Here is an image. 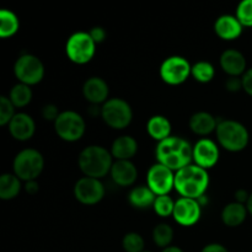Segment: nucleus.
Wrapping results in <instances>:
<instances>
[{
  "label": "nucleus",
  "instance_id": "nucleus-13",
  "mask_svg": "<svg viewBox=\"0 0 252 252\" xmlns=\"http://www.w3.org/2000/svg\"><path fill=\"white\" fill-rule=\"evenodd\" d=\"M202 206L197 199L181 198L175 202L174 217L175 221L182 226H192L201 219Z\"/></svg>",
  "mask_w": 252,
  "mask_h": 252
},
{
  "label": "nucleus",
  "instance_id": "nucleus-40",
  "mask_svg": "<svg viewBox=\"0 0 252 252\" xmlns=\"http://www.w3.org/2000/svg\"><path fill=\"white\" fill-rule=\"evenodd\" d=\"M25 189H26V192L29 194H36L37 192L39 191V185L38 182H37V180L26 182V184H25Z\"/></svg>",
  "mask_w": 252,
  "mask_h": 252
},
{
  "label": "nucleus",
  "instance_id": "nucleus-39",
  "mask_svg": "<svg viewBox=\"0 0 252 252\" xmlns=\"http://www.w3.org/2000/svg\"><path fill=\"white\" fill-rule=\"evenodd\" d=\"M201 252H229L226 248H224L220 244H209V245L204 246L203 250Z\"/></svg>",
  "mask_w": 252,
  "mask_h": 252
},
{
  "label": "nucleus",
  "instance_id": "nucleus-1",
  "mask_svg": "<svg viewBox=\"0 0 252 252\" xmlns=\"http://www.w3.org/2000/svg\"><path fill=\"white\" fill-rule=\"evenodd\" d=\"M155 157L158 162L177 172L191 164L193 160V147L184 138L171 135L158 143Z\"/></svg>",
  "mask_w": 252,
  "mask_h": 252
},
{
  "label": "nucleus",
  "instance_id": "nucleus-7",
  "mask_svg": "<svg viewBox=\"0 0 252 252\" xmlns=\"http://www.w3.org/2000/svg\"><path fill=\"white\" fill-rule=\"evenodd\" d=\"M95 52L96 43L89 32H75L65 43V53L69 61L80 65L89 63L95 56Z\"/></svg>",
  "mask_w": 252,
  "mask_h": 252
},
{
  "label": "nucleus",
  "instance_id": "nucleus-12",
  "mask_svg": "<svg viewBox=\"0 0 252 252\" xmlns=\"http://www.w3.org/2000/svg\"><path fill=\"white\" fill-rule=\"evenodd\" d=\"M74 196L80 203L93 206L102 201L105 197V186L102 182L93 177H81L74 186Z\"/></svg>",
  "mask_w": 252,
  "mask_h": 252
},
{
  "label": "nucleus",
  "instance_id": "nucleus-8",
  "mask_svg": "<svg viewBox=\"0 0 252 252\" xmlns=\"http://www.w3.org/2000/svg\"><path fill=\"white\" fill-rule=\"evenodd\" d=\"M57 135L65 142H78L85 134L86 125L84 118L75 111H63L54 122Z\"/></svg>",
  "mask_w": 252,
  "mask_h": 252
},
{
  "label": "nucleus",
  "instance_id": "nucleus-25",
  "mask_svg": "<svg viewBox=\"0 0 252 252\" xmlns=\"http://www.w3.org/2000/svg\"><path fill=\"white\" fill-rule=\"evenodd\" d=\"M21 191V180L15 174H2L0 177V198L10 201L19 196Z\"/></svg>",
  "mask_w": 252,
  "mask_h": 252
},
{
  "label": "nucleus",
  "instance_id": "nucleus-22",
  "mask_svg": "<svg viewBox=\"0 0 252 252\" xmlns=\"http://www.w3.org/2000/svg\"><path fill=\"white\" fill-rule=\"evenodd\" d=\"M248 216V208L244 204L238 202H231L226 204L221 211V220L229 228L240 226L245 221Z\"/></svg>",
  "mask_w": 252,
  "mask_h": 252
},
{
  "label": "nucleus",
  "instance_id": "nucleus-26",
  "mask_svg": "<svg viewBox=\"0 0 252 252\" xmlns=\"http://www.w3.org/2000/svg\"><path fill=\"white\" fill-rule=\"evenodd\" d=\"M20 27L19 17L14 11L7 9H2L0 11V37L7 38L17 33Z\"/></svg>",
  "mask_w": 252,
  "mask_h": 252
},
{
  "label": "nucleus",
  "instance_id": "nucleus-19",
  "mask_svg": "<svg viewBox=\"0 0 252 252\" xmlns=\"http://www.w3.org/2000/svg\"><path fill=\"white\" fill-rule=\"evenodd\" d=\"M220 66L229 76L244 75L246 71V58L238 49H226L220 56Z\"/></svg>",
  "mask_w": 252,
  "mask_h": 252
},
{
  "label": "nucleus",
  "instance_id": "nucleus-27",
  "mask_svg": "<svg viewBox=\"0 0 252 252\" xmlns=\"http://www.w3.org/2000/svg\"><path fill=\"white\" fill-rule=\"evenodd\" d=\"M9 98L15 107H25L29 105L32 100V90L31 86L25 85V84H16L12 86L10 90Z\"/></svg>",
  "mask_w": 252,
  "mask_h": 252
},
{
  "label": "nucleus",
  "instance_id": "nucleus-24",
  "mask_svg": "<svg viewBox=\"0 0 252 252\" xmlns=\"http://www.w3.org/2000/svg\"><path fill=\"white\" fill-rule=\"evenodd\" d=\"M157 194L148 186H137L130 189L128 194V201L130 206L137 209H147L154 206Z\"/></svg>",
  "mask_w": 252,
  "mask_h": 252
},
{
  "label": "nucleus",
  "instance_id": "nucleus-6",
  "mask_svg": "<svg viewBox=\"0 0 252 252\" xmlns=\"http://www.w3.org/2000/svg\"><path fill=\"white\" fill-rule=\"evenodd\" d=\"M101 117L108 127L125 129L133 120V111L129 103L123 98H108L101 107Z\"/></svg>",
  "mask_w": 252,
  "mask_h": 252
},
{
  "label": "nucleus",
  "instance_id": "nucleus-16",
  "mask_svg": "<svg viewBox=\"0 0 252 252\" xmlns=\"http://www.w3.org/2000/svg\"><path fill=\"white\" fill-rule=\"evenodd\" d=\"M84 97L91 103V105H100L105 103L108 100V94H110V88L108 84L98 76H93L89 78L84 83L83 86Z\"/></svg>",
  "mask_w": 252,
  "mask_h": 252
},
{
  "label": "nucleus",
  "instance_id": "nucleus-3",
  "mask_svg": "<svg viewBox=\"0 0 252 252\" xmlns=\"http://www.w3.org/2000/svg\"><path fill=\"white\" fill-rule=\"evenodd\" d=\"M113 157L111 152L101 145H89L79 154L78 164L86 177L102 179L112 169Z\"/></svg>",
  "mask_w": 252,
  "mask_h": 252
},
{
  "label": "nucleus",
  "instance_id": "nucleus-33",
  "mask_svg": "<svg viewBox=\"0 0 252 252\" xmlns=\"http://www.w3.org/2000/svg\"><path fill=\"white\" fill-rule=\"evenodd\" d=\"M236 17L243 26L252 27V0H244L238 5Z\"/></svg>",
  "mask_w": 252,
  "mask_h": 252
},
{
  "label": "nucleus",
  "instance_id": "nucleus-2",
  "mask_svg": "<svg viewBox=\"0 0 252 252\" xmlns=\"http://www.w3.org/2000/svg\"><path fill=\"white\" fill-rule=\"evenodd\" d=\"M209 186V174L196 164L187 165L175 174V189L185 198L199 199Z\"/></svg>",
  "mask_w": 252,
  "mask_h": 252
},
{
  "label": "nucleus",
  "instance_id": "nucleus-23",
  "mask_svg": "<svg viewBox=\"0 0 252 252\" xmlns=\"http://www.w3.org/2000/svg\"><path fill=\"white\" fill-rule=\"evenodd\" d=\"M147 132L158 143L171 137V123L165 116L157 115L149 118L147 123Z\"/></svg>",
  "mask_w": 252,
  "mask_h": 252
},
{
  "label": "nucleus",
  "instance_id": "nucleus-35",
  "mask_svg": "<svg viewBox=\"0 0 252 252\" xmlns=\"http://www.w3.org/2000/svg\"><path fill=\"white\" fill-rule=\"evenodd\" d=\"M225 89L230 93H238L243 89V79L239 76H229L225 81Z\"/></svg>",
  "mask_w": 252,
  "mask_h": 252
},
{
  "label": "nucleus",
  "instance_id": "nucleus-15",
  "mask_svg": "<svg viewBox=\"0 0 252 252\" xmlns=\"http://www.w3.org/2000/svg\"><path fill=\"white\" fill-rule=\"evenodd\" d=\"M9 132L14 139L26 142L33 137L36 132V123L33 118L27 113H16L9 123Z\"/></svg>",
  "mask_w": 252,
  "mask_h": 252
},
{
  "label": "nucleus",
  "instance_id": "nucleus-38",
  "mask_svg": "<svg viewBox=\"0 0 252 252\" xmlns=\"http://www.w3.org/2000/svg\"><path fill=\"white\" fill-rule=\"evenodd\" d=\"M249 198H250V194H249V192L246 189H238L235 192V202H238V203H248Z\"/></svg>",
  "mask_w": 252,
  "mask_h": 252
},
{
  "label": "nucleus",
  "instance_id": "nucleus-21",
  "mask_svg": "<svg viewBox=\"0 0 252 252\" xmlns=\"http://www.w3.org/2000/svg\"><path fill=\"white\" fill-rule=\"evenodd\" d=\"M138 152V143L130 135L118 137L111 147V154L117 160H130Z\"/></svg>",
  "mask_w": 252,
  "mask_h": 252
},
{
  "label": "nucleus",
  "instance_id": "nucleus-37",
  "mask_svg": "<svg viewBox=\"0 0 252 252\" xmlns=\"http://www.w3.org/2000/svg\"><path fill=\"white\" fill-rule=\"evenodd\" d=\"M241 79H243V89L249 95L252 96V68L246 70Z\"/></svg>",
  "mask_w": 252,
  "mask_h": 252
},
{
  "label": "nucleus",
  "instance_id": "nucleus-32",
  "mask_svg": "<svg viewBox=\"0 0 252 252\" xmlns=\"http://www.w3.org/2000/svg\"><path fill=\"white\" fill-rule=\"evenodd\" d=\"M15 115H16L15 106L12 105L10 98L6 96H1L0 97V126H9Z\"/></svg>",
  "mask_w": 252,
  "mask_h": 252
},
{
  "label": "nucleus",
  "instance_id": "nucleus-9",
  "mask_svg": "<svg viewBox=\"0 0 252 252\" xmlns=\"http://www.w3.org/2000/svg\"><path fill=\"white\" fill-rule=\"evenodd\" d=\"M14 73L17 80L25 85H36L44 76V65L38 57L33 54H22L14 65Z\"/></svg>",
  "mask_w": 252,
  "mask_h": 252
},
{
  "label": "nucleus",
  "instance_id": "nucleus-4",
  "mask_svg": "<svg viewBox=\"0 0 252 252\" xmlns=\"http://www.w3.org/2000/svg\"><path fill=\"white\" fill-rule=\"evenodd\" d=\"M216 132L219 144L228 152L238 153L248 147L250 135L240 122L233 120L219 121Z\"/></svg>",
  "mask_w": 252,
  "mask_h": 252
},
{
  "label": "nucleus",
  "instance_id": "nucleus-14",
  "mask_svg": "<svg viewBox=\"0 0 252 252\" xmlns=\"http://www.w3.org/2000/svg\"><path fill=\"white\" fill-rule=\"evenodd\" d=\"M219 160V148L208 138L199 139L193 147V161L199 167L208 170L213 167Z\"/></svg>",
  "mask_w": 252,
  "mask_h": 252
},
{
  "label": "nucleus",
  "instance_id": "nucleus-29",
  "mask_svg": "<svg viewBox=\"0 0 252 252\" xmlns=\"http://www.w3.org/2000/svg\"><path fill=\"white\" fill-rule=\"evenodd\" d=\"M191 75L199 83L206 84L213 80L214 75H216V69H214L213 64L209 62L201 61L192 65Z\"/></svg>",
  "mask_w": 252,
  "mask_h": 252
},
{
  "label": "nucleus",
  "instance_id": "nucleus-10",
  "mask_svg": "<svg viewBox=\"0 0 252 252\" xmlns=\"http://www.w3.org/2000/svg\"><path fill=\"white\" fill-rule=\"evenodd\" d=\"M192 66L186 58L180 56L167 57L160 65V78L169 85H181L191 75Z\"/></svg>",
  "mask_w": 252,
  "mask_h": 252
},
{
  "label": "nucleus",
  "instance_id": "nucleus-30",
  "mask_svg": "<svg viewBox=\"0 0 252 252\" xmlns=\"http://www.w3.org/2000/svg\"><path fill=\"white\" fill-rule=\"evenodd\" d=\"M155 213L161 218H167V217L174 214L175 209V202L169 194H164V196H158L153 206Z\"/></svg>",
  "mask_w": 252,
  "mask_h": 252
},
{
  "label": "nucleus",
  "instance_id": "nucleus-41",
  "mask_svg": "<svg viewBox=\"0 0 252 252\" xmlns=\"http://www.w3.org/2000/svg\"><path fill=\"white\" fill-rule=\"evenodd\" d=\"M162 252H184V251H182V249L177 248V246H169V248L164 249Z\"/></svg>",
  "mask_w": 252,
  "mask_h": 252
},
{
  "label": "nucleus",
  "instance_id": "nucleus-31",
  "mask_svg": "<svg viewBox=\"0 0 252 252\" xmlns=\"http://www.w3.org/2000/svg\"><path fill=\"white\" fill-rule=\"evenodd\" d=\"M122 245L126 252H144V239L138 233L126 234Z\"/></svg>",
  "mask_w": 252,
  "mask_h": 252
},
{
  "label": "nucleus",
  "instance_id": "nucleus-17",
  "mask_svg": "<svg viewBox=\"0 0 252 252\" xmlns=\"http://www.w3.org/2000/svg\"><path fill=\"white\" fill-rule=\"evenodd\" d=\"M110 174L116 185L129 187L137 181L138 170L130 160H117L113 162Z\"/></svg>",
  "mask_w": 252,
  "mask_h": 252
},
{
  "label": "nucleus",
  "instance_id": "nucleus-28",
  "mask_svg": "<svg viewBox=\"0 0 252 252\" xmlns=\"http://www.w3.org/2000/svg\"><path fill=\"white\" fill-rule=\"evenodd\" d=\"M174 239V229L166 223H160L153 230V240L161 249L169 248Z\"/></svg>",
  "mask_w": 252,
  "mask_h": 252
},
{
  "label": "nucleus",
  "instance_id": "nucleus-43",
  "mask_svg": "<svg viewBox=\"0 0 252 252\" xmlns=\"http://www.w3.org/2000/svg\"><path fill=\"white\" fill-rule=\"evenodd\" d=\"M144 252H152V251H144Z\"/></svg>",
  "mask_w": 252,
  "mask_h": 252
},
{
  "label": "nucleus",
  "instance_id": "nucleus-36",
  "mask_svg": "<svg viewBox=\"0 0 252 252\" xmlns=\"http://www.w3.org/2000/svg\"><path fill=\"white\" fill-rule=\"evenodd\" d=\"M89 33H90L91 38H93L94 41H95L96 44L101 43V42L105 41L106 36H107V33H106L105 29H102V27H100V26L93 27V29H91L90 31H89Z\"/></svg>",
  "mask_w": 252,
  "mask_h": 252
},
{
  "label": "nucleus",
  "instance_id": "nucleus-20",
  "mask_svg": "<svg viewBox=\"0 0 252 252\" xmlns=\"http://www.w3.org/2000/svg\"><path fill=\"white\" fill-rule=\"evenodd\" d=\"M189 125L194 134L208 135L214 130H217L218 121L209 112L201 111V112H196L194 115L191 116Z\"/></svg>",
  "mask_w": 252,
  "mask_h": 252
},
{
  "label": "nucleus",
  "instance_id": "nucleus-11",
  "mask_svg": "<svg viewBox=\"0 0 252 252\" xmlns=\"http://www.w3.org/2000/svg\"><path fill=\"white\" fill-rule=\"evenodd\" d=\"M147 182L148 187L157 196H164L175 189V174L171 169L157 162L148 170Z\"/></svg>",
  "mask_w": 252,
  "mask_h": 252
},
{
  "label": "nucleus",
  "instance_id": "nucleus-5",
  "mask_svg": "<svg viewBox=\"0 0 252 252\" xmlns=\"http://www.w3.org/2000/svg\"><path fill=\"white\" fill-rule=\"evenodd\" d=\"M14 174L21 181H34L42 174L44 167L43 155L36 149H24L14 159Z\"/></svg>",
  "mask_w": 252,
  "mask_h": 252
},
{
  "label": "nucleus",
  "instance_id": "nucleus-42",
  "mask_svg": "<svg viewBox=\"0 0 252 252\" xmlns=\"http://www.w3.org/2000/svg\"><path fill=\"white\" fill-rule=\"evenodd\" d=\"M246 208H248V212L252 216V193L250 194V198H249L248 203H246Z\"/></svg>",
  "mask_w": 252,
  "mask_h": 252
},
{
  "label": "nucleus",
  "instance_id": "nucleus-18",
  "mask_svg": "<svg viewBox=\"0 0 252 252\" xmlns=\"http://www.w3.org/2000/svg\"><path fill=\"white\" fill-rule=\"evenodd\" d=\"M243 25L238 17L233 15H221L216 20L214 31L219 38L224 41H233L239 38L243 33Z\"/></svg>",
  "mask_w": 252,
  "mask_h": 252
},
{
  "label": "nucleus",
  "instance_id": "nucleus-34",
  "mask_svg": "<svg viewBox=\"0 0 252 252\" xmlns=\"http://www.w3.org/2000/svg\"><path fill=\"white\" fill-rule=\"evenodd\" d=\"M61 115L58 107L53 103H48V105L43 106L42 108V116L46 121H52V122H56V120L58 118V116Z\"/></svg>",
  "mask_w": 252,
  "mask_h": 252
}]
</instances>
